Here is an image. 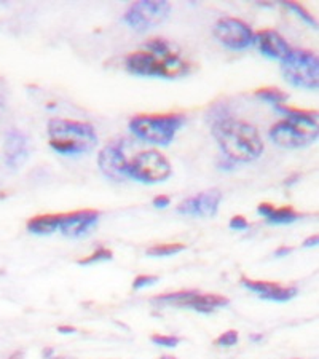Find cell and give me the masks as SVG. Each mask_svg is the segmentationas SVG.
<instances>
[{
	"label": "cell",
	"mask_w": 319,
	"mask_h": 359,
	"mask_svg": "<svg viewBox=\"0 0 319 359\" xmlns=\"http://www.w3.org/2000/svg\"><path fill=\"white\" fill-rule=\"evenodd\" d=\"M126 71L139 77L179 79L190 74L191 65L174 43L166 39H150L144 50L125 57Z\"/></svg>",
	"instance_id": "obj_1"
},
{
	"label": "cell",
	"mask_w": 319,
	"mask_h": 359,
	"mask_svg": "<svg viewBox=\"0 0 319 359\" xmlns=\"http://www.w3.org/2000/svg\"><path fill=\"white\" fill-rule=\"evenodd\" d=\"M211 131L225 158L233 163H247L259 158L264 152V141L259 130L247 121L219 117L214 120Z\"/></svg>",
	"instance_id": "obj_2"
},
{
	"label": "cell",
	"mask_w": 319,
	"mask_h": 359,
	"mask_svg": "<svg viewBox=\"0 0 319 359\" xmlns=\"http://www.w3.org/2000/svg\"><path fill=\"white\" fill-rule=\"evenodd\" d=\"M286 118L276 121L270 128V137L276 146L284 149H299L318 139V112L289 107L286 104L275 106Z\"/></svg>",
	"instance_id": "obj_3"
},
{
	"label": "cell",
	"mask_w": 319,
	"mask_h": 359,
	"mask_svg": "<svg viewBox=\"0 0 319 359\" xmlns=\"http://www.w3.org/2000/svg\"><path fill=\"white\" fill-rule=\"evenodd\" d=\"M50 147L61 155H82L96 147L97 135L85 121L51 118L48 121Z\"/></svg>",
	"instance_id": "obj_4"
},
{
	"label": "cell",
	"mask_w": 319,
	"mask_h": 359,
	"mask_svg": "<svg viewBox=\"0 0 319 359\" xmlns=\"http://www.w3.org/2000/svg\"><path fill=\"white\" fill-rule=\"evenodd\" d=\"M185 123L182 114H161V115H136L130 121V130L142 141L168 146L174 141L177 131Z\"/></svg>",
	"instance_id": "obj_5"
},
{
	"label": "cell",
	"mask_w": 319,
	"mask_h": 359,
	"mask_svg": "<svg viewBox=\"0 0 319 359\" xmlns=\"http://www.w3.org/2000/svg\"><path fill=\"white\" fill-rule=\"evenodd\" d=\"M284 79L292 86L316 91L319 86V60L315 51L291 50L281 61Z\"/></svg>",
	"instance_id": "obj_6"
},
{
	"label": "cell",
	"mask_w": 319,
	"mask_h": 359,
	"mask_svg": "<svg viewBox=\"0 0 319 359\" xmlns=\"http://www.w3.org/2000/svg\"><path fill=\"white\" fill-rule=\"evenodd\" d=\"M172 175V166L158 150H144L139 152L128 163V177L142 184H158L166 181Z\"/></svg>",
	"instance_id": "obj_7"
},
{
	"label": "cell",
	"mask_w": 319,
	"mask_h": 359,
	"mask_svg": "<svg viewBox=\"0 0 319 359\" xmlns=\"http://www.w3.org/2000/svg\"><path fill=\"white\" fill-rule=\"evenodd\" d=\"M152 302L156 305L176 306V309H189L198 313H212L217 309L227 306L230 300L224 295L219 294H205L200 291H177L171 294H161L152 299Z\"/></svg>",
	"instance_id": "obj_8"
},
{
	"label": "cell",
	"mask_w": 319,
	"mask_h": 359,
	"mask_svg": "<svg viewBox=\"0 0 319 359\" xmlns=\"http://www.w3.org/2000/svg\"><path fill=\"white\" fill-rule=\"evenodd\" d=\"M171 13V4L166 0H141L125 11L123 21L137 32L163 25Z\"/></svg>",
	"instance_id": "obj_9"
},
{
	"label": "cell",
	"mask_w": 319,
	"mask_h": 359,
	"mask_svg": "<svg viewBox=\"0 0 319 359\" xmlns=\"http://www.w3.org/2000/svg\"><path fill=\"white\" fill-rule=\"evenodd\" d=\"M212 34L220 43L230 50H246L254 45V31L251 26L238 18H220L212 27Z\"/></svg>",
	"instance_id": "obj_10"
},
{
	"label": "cell",
	"mask_w": 319,
	"mask_h": 359,
	"mask_svg": "<svg viewBox=\"0 0 319 359\" xmlns=\"http://www.w3.org/2000/svg\"><path fill=\"white\" fill-rule=\"evenodd\" d=\"M128 163L130 160L126 158L121 141L107 144L97 155V166L102 175L117 182L128 179Z\"/></svg>",
	"instance_id": "obj_11"
},
{
	"label": "cell",
	"mask_w": 319,
	"mask_h": 359,
	"mask_svg": "<svg viewBox=\"0 0 319 359\" xmlns=\"http://www.w3.org/2000/svg\"><path fill=\"white\" fill-rule=\"evenodd\" d=\"M220 201H222V192L219 189H210L179 203L177 212L184 216L212 217L219 211Z\"/></svg>",
	"instance_id": "obj_12"
},
{
	"label": "cell",
	"mask_w": 319,
	"mask_h": 359,
	"mask_svg": "<svg viewBox=\"0 0 319 359\" xmlns=\"http://www.w3.org/2000/svg\"><path fill=\"white\" fill-rule=\"evenodd\" d=\"M100 211L95 210H80L67 214H61L60 230L62 235L71 236V238H79L88 233L100 221Z\"/></svg>",
	"instance_id": "obj_13"
},
{
	"label": "cell",
	"mask_w": 319,
	"mask_h": 359,
	"mask_svg": "<svg viewBox=\"0 0 319 359\" xmlns=\"http://www.w3.org/2000/svg\"><path fill=\"white\" fill-rule=\"evenodd\" d=\"M241 285L257 294L260 299L271 300V302H287L299 294V289L295 286H283L280 283L273 281L251 280L247 276H241Z\"/></svg>",
	"instance_id": "obj_14"
},
{
	"label": "cell",
	"mask_w": 319,
	"mask_h": 359,
	"mask_svg": "<svg viewBox=\"0 0 319 359\" xmlns=\"http://www.w3.org/2000/svg\"><path fill=\"white\" fill-rule=\"evenodd\" d=\"M254 43L259 46L260 53L271 57V60L283 61L292 48L273 29H262L254 34Z\"/></svg>",
	"instance_id": "obj_15"
},
{
	"label": "cell",
	"mask_w": 319,
	"mask_h": 359,
	"mask_svg": "<svg viewBox=\"0 0 319 359\" xmlns=\"http://www.w3.org/2000/svg\"><path fill=\"white\" fill-rule=\"evenodd\" d=\"M29 157V141L25 133L20 130H10L5 135V163L11 170H18Z\"/></svg>",
	"instance_id": "obj_16"
},
{
	"label": "cell",
	"mask_w": 319,
	"mask_h": 359,
	"mask_svg": "<svg viewBox=\"0 0 319 359\" xmlns=\"http://www.w3.org/2000/svg\"><path fill=\"white\" fill-rule=\"evenodd\" d=\"M61 214H42L27 221V230L34 235H51L60 229Z\"/></svg>",
	"instance_id": "obj_17"
},
{
	"label": "cell",
	"mask_w": 319,
	"mask_h": 359,
	"mask_svg": "<svg viewBox=\"0 0 319 359\" xmlns=\"http://www.w3.org/2000/svg\"><path fill=\"white\" fill-rule=\"evenodd\" d=\"M305 214L295 211L292 206H281L275 208L269 217H266V222L275 224V225H284V224H292L299 219L304 217Z\"/></svg>",
	"instance_id": "obj_18"
},
{
	"label": "cell",
	"mask_w": 319,
	"mask_h": 359,
	"mask_svg": "<svg viewBox=\"0 0 319 359\" xmlns=\"http://www.w3.org/2000/svg\"><path fill=\"white\" fill-rule=\"evenodd\" d=\"M254 95L266 102H271L273 106H280V104H284L289 100L287 93L276 88V86H265V88H259L254 91Z\"/></svg>",
	"instance_id": "obj_19"
},
{
	"label": "cell",
	"mask_w": 319,
	"mask_h": 359,
	"mask_svg": "<svg viewBox=\"0 0 319 359\" xmlns=\"http://www.w3.org/2000/svg\"><path fill=\"white\" fill-rule=\"evenodd\" d=\"M185 249L184 243H163V245H154L150 246L146 254L149 257H168L174 256V254L182 252Z\"/></svg>",
	"instance_id": "obj_20"
},
{
	"label": "cell",
	"mask_w": 319,
	"mask_h": 359,
	"mask_svg": "<svg viewBox=\"0 0 319 359\" xmlns=\"http://www.w3.org/2000/svg\"><path fill=\"white\" fill-rule=\"evenodd\" d=\"M114 256V252L110 251L109 248H97L95 252L90 254V256H86L83 259L79 260V265H93V264H97V262H104V260H110Z\"/></svg>",
	"instance_id": "obj_21"
},
{
	"label": "cell",
	"mask_w": 319,
	"mask_h": 359,
	"mask_svg": "<svg viewBox=\"0 0 319 359\" xmlns=\"http://www.w3.org/2000/svg\"><path fill=\"white\" fill-rule=\"evenodd\" d=\"M281 5H284V7L289 8V10L295 11L299 18L304 20V21L306 22V25H310V26H313L315 29L318 27V22H316L315 18H313V15L310 13V11H306L304 7H301L300 4H295V2H281Z\"/></svg>",
	"instance_id": "obj_22"
},
{
	"label": "cell",
	"mask_w": 319,
	"mask_h": 359,
	"mask_svg": "<svg viewBox=\"0 0 319 359\" xmlns=\"http://www.w3.org/2000/svg\"><path fill=\"white\" fill-rule=\"evenodd\" d=\"M152 344L158 345V346H166V348H174V346H177L181 344V339L176 337V335H160V334H154L152 337Z\"/></svg>",
	"instance_id": "obj_23"
},
{
	"label": "cell",
	"mask_w": 319,
	"mask_h": 359,
	"mask_svg": "<svg viewBox=\"0 0 319 359\" xmlns=\"http://www.w3.org/2000/svg\"><path fill=\"white\" fill-rule=\"evenodd\" d=\"M238 340H240V335H238V332L231 329V331L220 334L219 337L214 340V344H216L217 346H227V348H229V346L236 345Z\"/></svg>",
	"instance_id": "obj_24"
},
{
	"label": "cell",
	"mask_w": 319,
	"mask_h": 359,
	"mask_svg": "<svg viewBox=\"0 0 319 359\" xmlns=\"http://www.w3.org/2000/svg\"><path fill=\"white\" fill-rule=\"evenodd\" d=\"M158 281V276L155 275H139L135 281H133V289H142L147 286H152Z\"/></svg>",
	"instance_id": "obj_25"
},
{
	"label": "cell",
	"mask_w": 319,
	"mask_h": 359,
	"mask_svg": "<svg viewBox=\"0 0 319 359\" xmlns=\"http://www.w3.org/2000/svg\"><path fill=\"white\" fill-rule=\"evenodd\" d=\"M230 229L231 230H246V229H249V222L243 216H235V217H231V221H230Z\"/></svg>",
	"instance_id": "obj_26"
},
{
	"label": "cell",
	"mask_w": 319,
	"mask_h": 359,
	"mask_svg": "<svg viewBox=\"0 0 319 359\" xmlns=\"http://www.w3.org/2000/svg\"><path fill=\"white\" fill-rule=\"evenodd\" d=\"M273 210H275V206L270 205V203H260V205L257 206V212L260 214V216H264L265 219L270 216Z\"/></svg>",
	"instance_id": "obj_27"
},
{
	"label": "cell",
	"mask_w": 319,
	"mask_h": 359,
	"mask_svg": "<svg viewBox=\"0 0 319 359\" xmlns=\"http://www.w3.org/2000/svg\"><path fill=\"white\" fill-rule=\"evenodd\" d=\"M170 203H171V198H170V196H166V195H158V196H155V198H154V206L155 208H166V206H170Z\"/></svg>",
	"instance_id": "obj_28"
},
{
	"label": "cell",
	"mask_w": 319,
	"mask_h": 359,
	"mask_svg": "<svg viewBox=\"0 0 319 359\" xmlns=\"http://www.w3.org/2000/svg\"><path fill=\"white\" fill-rule=\"evenodd\" d=\"M294 251L292 248H289V246H280L275 251V257H286V256H289V254H291Z\"/></svg>",
	"instance_id": "obj_29"
},
{
	"label": "cell",
	"mask_w": 319,
	"mask_h": 359,
	"mask_svg": "<svg viewBox=\"0 0 319 359\" xmlns=\"http://www.w3.org/2000/svg\"><path fill=\"white\" fill-rule=\"evenodd\" d=\"M318 241H319V236H318V235H313V236H310V238H306V240L304 241V248L316 246Z\"/></svg>",
	"instance_id": "obj_30"
},
{
	"label": "cell",
	"mask_w": 319,
	"mask_h": 359,
	"mask_svg": "<svg viewBox=\"0 0 319 359\" xmlns=\"http://www.w3.org/2000/svg\"><path fill=\"white\" fill-rule=\"evenodd\" d=\"M57 332H60V334H75V332H77V329L72 327V326H60V327H57Z\"/></svg>",
	"instance_id": "obj_31"
},
{
	"label": "cell",
	"mask_w": 319,
	"mask_h": 359,
	"mask_svg": "<svg viewBox=\"0 0 319 359\" xmlns=\"http://www.w3.org/2000/svg\"><path fill=\"white\" fill-rule=\"evenodd\" d=\"M8 359H25V351L16 350V351L11 353V355L8 356Z\"/></svg>",
	"instance_id": "obj_32"
},
{
	"label": "cell",
	"mask_w": 319,
	"mask_h": 359,
	"mask_svg": "<svg viewBox=\"0 0 319 359\" xmlns=\"http://www.w3.org/2000/svg\"><path fill=\"white\" fill-rule=\"evenodd\" d=\"M260 339H262V335H254V337H252V340H255V341L260 340Z\"/></svg>",
	"instance_id": "obj_33"
},
{
	"label": "cell",
	"mask_w": 319,
	"mask_h": 359,
	"mask_svg": "<svg viewBox=\"0 0 319 359\" xmlns=\"http://www.w3.org/2000/svg\"><path fill=\"white\" fill-rule=\"evenodd\" d=\"M48 359H69V358H62V356H53V358H48Z\"/></svg>",
	"instance_id": "obj_34"
},
{
	"label": "cell",
	"mask_w": 319,
	"mask_h": 359,
	"mask_svg": "<svg viewBox=\"0 0 319 359\" xmlns=\"http://www.w3.org/2000/svg\"><path fill=\"white\" fill-rule=\"evenodd\" d=\"M160 359H177V358H172V356H163V358H160Z\"/></svg>",
	"instance_id": "obj_35"
}]
</instances>
